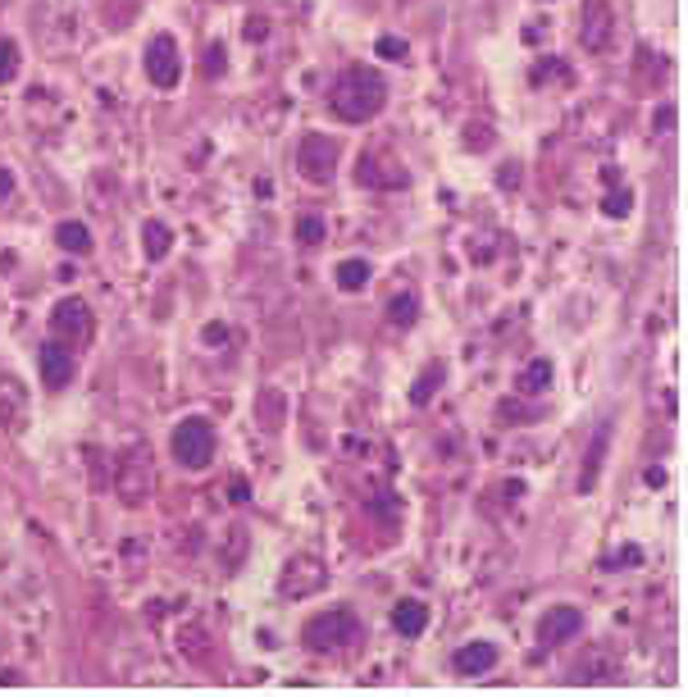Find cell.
<instances>
[{"label": "cell", "instance_id": "cell-1", "mask_svg": "<svg viewBox=\"0 0 688 697\" xmlns=\"http://www.w3.org/2000/svg\"><path fill=\"white\" fill-rule=\"evenodd\" d=\"M328 105L342 124H370L388 105V74H379L374 65L342 69V78L328 92Z\"/></svg>", "mask_w": 688, "mask_h": 697}, {"label": "cell", "instance_id": "cell-2", "mask_svg": "<svg viewBox=\"0 0 688 697\" xmlns=\"http://www.w3.org/2000/svg\"><path fill=\"white\" fill-rule=\"evenodd\" d=\"M356 638H361V624H356V611H347V606H333V611L305 620V629H301V642L310 652H319V656L352 647Z\"/></svg>", "mask_w": 688, "mask_h": 697}, {"label": "cell", "instance_id": "cell-3", "mask_svg": "<svg viewBox=\"0 0 688 697\" xmlns=\"http://www.w3.org/2000/svg\"><path fill=\"white\" fill-rule=\"evenodd\" d=\"M169 447H174V461L187 465V470H205L214 461V424L205 415H187L174 424L169 433Z\"/></svg>", "mask_w": 688, "mask_h": 697}, {"label": "cell", "instance_id": "cell-4", "mask_svg": "<svg viewBox=\"0 0 688 697\" xmlns=\"http://www.w3.org/2000/svg\"><path fill=\"white\" fill-rule=\"evenodd\" d=\"M115 488L124 497V506H142L155 488V461H151V447L146 443H133L124 456H119V474H115Z\"/></svg>", "mask_w": 688, "mask_h": 697}, {"label": "cell", "instance_id": "cell-5", "mask_svg": "<svg viewBox=\"0 0 688 697\" xmlns=\"http://www.w3.org/2000/svg\"><path fill=\"white\" fill-rule=\"evenodd\" d=\"M337 164H342V146H337L333 137H324V133L301 137V146H296V174H301L305 183L328 187V183L337 178Z\"/></svg>", "mask_w": 688, "mask_h": 697}, {"label": "cell", "instance_id": "cell-6", "mask_svg": "<svg viewBox=\"0 0 688 697\" xmlns=\"http://www.w3.org/2000/svg\"><path fill=\"white\" fill-rule=\"evenodd\" d=\"M51 328H55V337H60L65 346H87V342H92V328H96L92 305H87L83 296H65V301L51 310Z\"/></svg>", "mask_w": 688, "mask_h": 697}, {"label": "cell", "instance_id": "cell-7", "mask_svg": "<svg viewBox=\"0 0 688 697\" xmlns=\"http://www.w3.org/2000/svg\"><path fill=\"white\" fill-rule=\"evenodd\" d=\"M356 178H361L365 187H393V192L411 187V174H406V169L393 160L388 142H379V146H370V151L361 155V164H356Z\"/></svg>", "mask_w": 688, "mask_h": 697}, {"label": "cell", "instance_id": "cell-8", "mask_svg": "<svg viewBox=\"0 0 688 697\" xmlns=\"http://www.w3.org/2000/svg\"><path fill=\"white\" fill-rule=\"evenodd\" d=\"M146 78H151L160 92L178 87V78H183V51H178L174 37H155V42L146 46Z\"/></svg>", "mask_w": 688, "mask_h": 697}, {"label": "cell", "instance_id": "cell-9", "mask_svg": "<svg viewBox=\"0 0 688 697\" xmlns=\"http://www.w3.org/2000/svg\"><path fill=\"white\" fill-rule=\"evenodd\" d=\"M37 365H42V383H46V393H65V388L74 383V374H78V365H74V346H65L60 337H51V342L42 346Z\"/></svg>", "mask_w": 688, "mask_h": 697}, {"label": "cell", "instance_id": "cell-10", "mask_svg": "<svg viewBox=\"0 0 688 697\" xmlns=\"http://www.w3.org/2000/svg\"><path fill=\"white\" fill-rule=\"evenodd\" d=\"M579 629H583V611H579V606H552V611L538 620V647H543V652L565 647Z\"/></svg>", "mask_w": 688, "mask_h": 697}, {"label": "cell", "instance_id": "cell-11", "mask_svg": "<svg viewBox=\"0 0 688 697\" xmlns=\"http://www.w3.org/2000/svg\"><path fill=\"white\" fill-rule=\"evenodd\" d=\"M611 33H615V19H611V5L606 0H588L583 5V24H579V42L583 51H606L611 46Z\"/></svg>", "mask_w": 688, "mask_h": 697}, {"label": "cell", "instance_id": "cell-12", "mask_svg": "<svg viewBox=\"0 0 688 697\" xmlns=\"http://www.w3.org/2000/svg\"><path fill=\"white\" fill-rule=\"evenodd\" d=\"M0 424H5V433L28 429V393L15 374H0Z\"/></svg>", "mask_w": 688, "mask_h": 697}, {"label": "cell", "instance_id": "cell-13", "mask_svg": "<svg viewBox=\"0 0 688 697\" xmlns=\"http://www.w3.org/2000/svg\"><path fill=\"white\" fill-rule=\"evenodd\" d=\"M324 579H328L324 561H314V556H296V561L283 570V592H287V597H305V592L324 588Z\"/></svg>", "mask_w": 688, "mask_h": 697}, {"label": "cell", "instance_id": "cell-14", "mask_svg": "<svg viewBox=\"0 0 688 697\" xmlns=\"http://www.w3.org/2000/svg\"><path fill=\"white\" fill-rule=\"evenodd\" d=\"M497 642H488V638H474V642H465V647H456V656H452V665H456V674H465V679H479V674H488V670H497Z\"/></svg>", "mask_w": 688, "mask_h": 697}, {"label": "cell", "instance_id": "cell-15", "mask_svg": "<svg viewBox=\"0 0 688 697\" xmlns=\"http://www.w3.org/2000/svg\"><path fill=\"white\" fill-rule=\"evenodd\" d=\"M393 629H397L402 638H420V633L429 629V606H424L420 597H402V602L393 606Z\"/></svg>", "mask_w": 688, "mask_h": 697}, {"label": "cell", "instance_id": "cell-16", "mask_svg": "<svg viewBox=\"0 0 688 697\" xmlns=\"http://www.w3.org/2000/svg\"><path fill=\"white\" fill-rule=\"evenodd\" d=\"M611 447V424H602L588 443V456H583V470H579V493H593L597 488V474H602V456Z\"/></svg>", "mask_w": 688, "mask_h": 697}, {"label": "cell", "instance_id": "cell-17", "mask_svg": "<svg viewBox=\"0 0 688 697\" xmlns=\"http://www.w3.org/2000/svg\"><path fill=\"white\" fill-rule=\"evenodd\" d=\"M602 679H615V661H611V652H588L583 665L570 670V683H602Z\"/></svg>", "mask_w": 688, "mask_h": 697}, {"label": "cell", "instance_id": "cell-18", "mask_svg": "<svg viewBox=\"0 0 688 697\" xmlns=\"http://www.w3.org/2000/svg\"><path fill=\"white\" fill-rule=\"evenodd\" d=\"M388 324L393 328H415L420 324V296L415 292H397L388 301Z\"/></svg>", "mask_w": 688, "mask_h": 697}, {"label": "cell", "instance_id": "cell-19", "mask_svg": "<svg viewBox=\"0 0 688 697\" xmlns=\"http://www.w3.org/2000/svg\"><path fill=\"white\" fill-rule=\"evenodd\" d=\"M142 242H146V260H165L169 246H174V233H169V224L146 219V224H142Z\"/></svg>", "mask_w": 688, "mask_h": 697}, {"label": "cell", "instance_id": "cell-20", "mask_svg": "<svg viewBox=\"0 0 688 697\" xmlns=\"http://www.w3.org/2000/svg\"><path fill=\"white\" fill-rule=\"evenodd\" d=\"M60 251H69V255H87L92 251V233H87V224H78V219H69V224H60Z\"/></svg>", "mask_w": 688, "mask_h": 697}, {"label": "cell", "instance_id": "cell-21", "mask_svg": "<svg viewBox=\"0 0 688 697\" xmlns=\"http://www.w3.org/2000/svg\"><path fill=\"white\" fill-rule=\"evenodd\" d=\"M515 388H520V393H547V388H552V361H529V365L520 370Z\"/></svg>", "mask_w": 688, "mask_h": 697}, {"label": "cell", "instance_id": "cell-22", "mask_svg": "<svg viewBox=\"0 0 688 697\" xmlns=\"http://www.w3.org/2000/svg\"><path fill=\"white\" fill-rule=\"evenodd\" d=\"M333 278H337L342 292H361V287L370 283V260H342Z\"/></svg>", "mask_w": 688, "mask_h": 697}, {"label": "cell", "instance_id": "cell-23", "mask_svg": "<svg viewBox=\"0 0 688 697\" xmlns=\"http://www.w3.org/2000/svg\"><path fill=\"white\" fill-rule=\"evenodd\" d=\"M447 383V365H429V374H420L415 379V388H411V402L415 406H424V402H434V393Z\"/></svg>", "mask_w": 688, "mask_h": 697}, {"label": "cell", "instance_id": "cell-24", "mask_svg": "<svg viewBox=\"0 0 688 697\" xmlns=\"http://www.w3.org/2000/svg\"><path fill=\"white\" fill-rule=\"evenodd\" d=\"M629 210H633V192H629L624 183H615V187L602 196V214H606V219H629Z\"/></svg>", "mask_w": 688, "mask_h": 697}, {"label": "cell", "instance_id": "cell-25", "mask_svg": "<svg viewBox=\"0 0 688 697\" xmlns=\"http://www.w3.org/2000/svg\"><path fill=\"white\" fill-rule=\"evenodd\" d=\"M547 411L543 406H520V402H502L497 406V420L502 424H533V420H543Z\"/></svg>", "mask_w": 688, "mask_h": 697}, {"label": "cell", "instance_id": "cell-26", "mask_svg": "<svg viewBox=\"0 0 688 697\" xmlns=\"http://www.w3.org/2000/svg\"><path fill=\"white\" fill-rule=\"evenodd\" d=\"M224 69H228V51H224L219 42H210L205 55H201V74H205V78H224Z\"/></svg>", "mask_w": 688, "mask_h": 697}, {"label": "cell", "instance_id": "cell-27", "mask_svg": "<svg viewBox=\"0 0 688 697\" xmlns=\"http://www.w3.org/2000/svg\"><path fill=\"white\" fill-rule=\"evenodd\" d=\"M296 242L301 246H319L324 242V219L319 214H301L296 219Z\"/></svg>", "mask_w": 688, "mask_h": 697}, {"label": "cell", "instance_id": "cell-28", "mask_svg": "<svg viewBox=\"0 0 688 697\" xmlns=\"http://www.w3.org/2000/svg\"><path fill=\"white\" fill-rule=\"evenodd\" d=\"M15 74H19V46L10 37H0V87H5Z\"/></svg>", "mask_w": 688, "mask_h": 697}, {"label": "cell", "instance_id": "cell-29", "mask_svg": "<svg viewBox=\"0 0 688 697\" xmlns=\"http://www.w3.org/2000/svg\"><path fill=\"white\" fill-rule=\"evenodd\" d=\"M556 78H565V65H561V60H543V65H533V74H529L533 87H547V83H556Z\"/></svg>", "mask_w": 688, "mask_h": 697}, {"label": "cell", "instance_id": "cell-30", "mask_svg": "<svg viewBox=\"0 0 688 697\" xmlns=\"http://www.w3.org/2000/svg\"><path fill=\"white\" fill-rule=\"evenodd\" d=\"M374 51H379L384 60H406V55H411L402 37H379V42H374Z\"/></svg>", "mask_w": 688, "mask_h": 697}, {"label": "cell", "instance_id": "cell-31", "mask_svg": "<svg viewBox=\"0 0 688 697\" xmlns=\"http://www.w3.org/2000/svg\"><path fill=\"white\" fill-rule=\"evenodd\" d=\"M264 33H269V19L251 15V19H246V42H264Z\"/></svg>", "mask_w": 688, "mask_h": 697}, {"label": "cell", "instance_id": "cell-32", "mask_svg": "<svg viewBox=\"0 0 688 697\" xmlns=\"http://www.w3.org/2000/svg\"><path fill=\"white\" fill-rule=\"evenodd\" d=\"M502 187H506V192H515V187H520V164H515V160H511V164H502Z\"/></svg>", "mask_w": 688, "mask_h": 697}, {"label": "cell", "instance_id": "cell-33", "mask_svg": "<svg viewBox=\"0 0 688 697\" xmlns=\"http://www.w3.org/2000/svg\"><path fill=\"white\" fill-rule=\"evenodd\" d=\"M638 561H643V552H638V547H629V552H620V556H611V561H602V565H611V570H615V565H638Z\"/></svg>", "mask_w": 688, "mask_h": 697}, {"label": "cell", "instance_id": "cell-34", "mask_svg": "<svg viewBox=\"0 0 688 697\" xmlns=\"http://www.w3.org/2000/svg\"><path fill=\"white\" fill-rule=\"evenodd\" d=\"M224 342H228V328L224 324H210L205 328V346H224Z\"/></svg>", "mask_w": 688, "mask_h": 697}, {"label": "cell", "instance_id": "cell-35", "mask_svg": "<svg viewBox=\"0 0 688 697\" xmlns=\"http://www.w3.org/2000/svg\"><path fill=\"white\" fill-rule=\"evenodd\" d=\"M643 479H647V488H665V470H661V465H647Z\"/></svg>", "mask_w": 688, "mask_h": 697}, {"label": "cell", "instance_id": "cell-36", "mask_svg": "<svg viewBox=\"0 0 688 697\" xmlns=\"http://www.w3.org/2000/svg\"><path fill=\"white\" fill-rule=\"evenodd\" d=\"M10 192H15V174H10V169H0V201H5Z\"/></svg>", "mask_w": 688, "mask_h": 697}, {"label": "cell", "instance_id": "cell-37", "mask_svg": "<svg viewBox=\"0 0 688 697\" xmlns=\"http://www.w3.org/2000/svg\"><path fill=\"white\" fill-rule=\"evenodd\" d=\"M656 128L665 133V128H674V110L670 105H661V115H656Z\"/></svg>", "mask_w": 688, "mask_h": 697}, {"label": "cell", "instance_id": "cell-38", "mask_svg": "<svg viewBox=\"0 0 688 697\" xmlns=\"http://www.w3.org/2000/svg\"><path fill=\"white\" fill-rule=\"evenodd\" d=\"M228 497H233V502H246V497H251V488H246V483H233V488H228Z\"/></svg>", "mask_w": 688, "mask_h": 697}]
</instances>
